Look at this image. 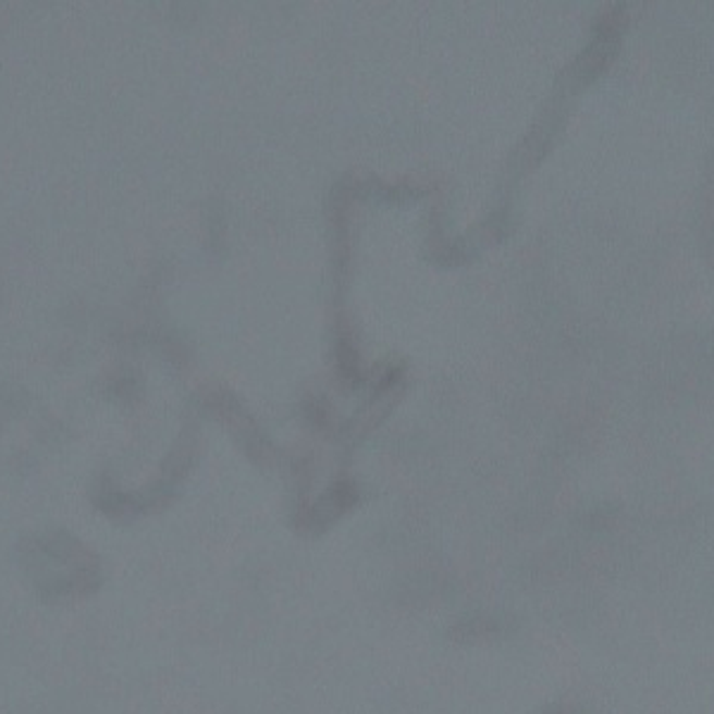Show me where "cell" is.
Instances as JSON below:
<instances>
[{
	"instance_id": "obj_1",
	"label": "cell",
	"mask_w": 714,
	"mask_h": 714,
	"mask_svg": "<svg viewBox=\"0 0 714 714\" xmlns=\"http://www.w3.org/2000/svg\"><path fill=\"white\" fill-rule=\"evenodd\" d=\"M20 559L34 593L46 603L84 601L106 579L100 557L65 531L32 536L22 543Z\"/></svg>"
},
{
	"instance_id": "obj_2",
	"label": "cell",
	"mask_w": 714,
	"mask_h": 714,
	"mask_svg": "<svg viewBox=\"0 0 714 714\" xmlns=\"http://www.w3.org/2000/svg\"><path fill=\"white\" fill-rule=\"evenodd\" d=\"M348 505H350V495L348 493H343V491L331 493V495H327V498L320 505L312 509L310 517H308V525L312 529L329 527L331 521H334Z\"/></svg>"
},
{
	"instance_id": "obj_3",
	"label": "cell",
	"mask_w": 714,
	"mask_h": 714,
	"mask_svg": "<svg viewBox=\"0 0 714 714\" xmlns=\"http://www.w3.org/2000/svg\"><path fill=\"white\" fill-rule=\"evenodd\" d=\"M493 633V624L487 619H471L457 624L455 629H451V636L455 641H477V639H487V636Z\"/></svg>"
}]
</instances>
